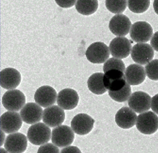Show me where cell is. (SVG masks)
<instances>
[{
    "label": "cell",
    "instance_id": "12",
    "mask_svg": "<svg viewBox=\"0 0 158 153\" xmlns=\"http://www.w3.org/2000/svg\"><path fill=\"white\" fill-rule=\"evenodd\" d=\"M131 22L127 16L117 14L114 16L110 20L109 27L111 32L116 36H126L131 29Z\"/></svg>",
    "mask_w": 158,
    "mask_h": 153
},
{
    "label": "cell",
    "instance_id": "2",
    "mask_svg": "<svg viewBox=\"0 0 158 153\" xmlns=\"http://www.w3.org/2000/svg\"><path fill=\"white\" fill-rule=\"evenodd\" d=\"M136 126L143 134H152L158 130V116L151 111L142 112L138 116Z\"/></svg>",
    "mask_w": 158,
    "mask_h": 153
},
{
    "label": "cell",
    "instance_id": "1",
    "mask_svg": "<svg viewBox=\"0 0 158 153\" xmlns=\"http://www.w3.org/2000/svg\"><path fill=\"white\" fill-rule=\"evenodd\" d=\"M51 130L43 123H38L28 129L27 137L29 142L35 145H41L48 142L51 139Z\"/></svg>",
    "mask_w": 158,
    "mask_h": 153
},
{
    "label": "cell",
    "instance_id": "13",
    "mask_svg": "<svg viewBox=\"0 0 158 153\" xmlns=\"http://www.w3.org/2000/svg\"><path fill=\"white\" fill-rule=\"evenodd\" d=\"M27 147V139L23 134L14 133L8 135L4 147L9 153H23Z\"/></svg>",
    "mask_w": 158,
    "mask_h": 153
},
{
    "label": "cell",
    "instance_id": "26",
    "mask_svg": "<svg viewBox=\"0 0 158 153\" xmlns=\"http://www.w3.org/2000/svg\"><path fill=\"white\" fill-rule=\"evenodd\" d=\"M127 4V0H105L106 8L113 14H122L126 9Z\"/></svg>",
    "mask_w": 158,
    "mask_h": 153
},
{
    "label": "cell",
    "instance_id": "15",
    "mask_svg": "<svg viewBox=\"0 0 158 153\" xmlns=\"http://www.w3.org/2000/svg\"><path fill=\"white\" fill-rule=\"evenodd\" d=\"M42 119L45 124L49 127L60 126L64 121L65 112L59 106H51L44 110Z\"/></svg>",
    "mask_w": 158,
    "mask_h": 153
},
{
    "label": "cell",
    "instance_id": "28",
    "mask_svg": "<svg viewBox=\"0 0 158 153\" xmlns=\"http://www.w3.org/2000/svg\"><path fill=\"white\" fill-rule=\"evenodd\" d=\"M147 76L151 80L158 81V59L152 60L145 66Z\"/></svg>",
    "mask_w": 158,
    "mask_h": 153
},
{
    "label": "cell",
    "instance_id": "21",
    "mask_svg": "<svg viewBox=\"0 0 158 153\" xmlns=\"http://www.w3.org/2000/svg\"><path fill=\"white\" fill-rule=\"evenodd\" d=\"M21 81V74L15 68H5L1 72V85L3 88H15L20 84Z\"/></svg>",
    "mask_w": 158,
    "mask_h": 153
},
{
    "label": "cell",
    "instance_id": "14",
    "mask_svg": "<svg viewBox=\"0 0 158 153\" xmlns=\"http://www.w3.org/2000/svg\"><path fill=\"white\" fill-rule=\"evenodd\" d=\"M95 120L85 113L76 115L71 121V127L73 131L79 135L89 133L94 127Z\"/></svg>",
    "mask_w": 158,
    "mask_h": 153
},
{
    "label": "cell",
    "instance_id": "9",
    "mask_svg": "<svg viewBox=\"0 0 158 153\" xmlns=\"http://www.w3.org/2000/svg\"><path fill=\"white\" fill-rule=\"evenodd\" d=\"M151 97L146 92L136 91L131 94L128 100V106L139 113L148 111L151 108Z\"/></svg>",
    "mask_w": 158,
    "mask_h": 153
},
{
    "label": "cell",
    "instance_id": "4",
    "mask_svg": "<svg viewBox=\"0 0 158 153\" xmlns=\"http://www.w3.org/2000/svg\"><path fill=\"white\" fill-rule=\"evenodd\" d=\"M25 102V96L19 89L8 90L2 98L3 107L10 111H18L23 108Z\"/></svg>",
    "mask_w": 158,
    "mask_h": 153
},
{
    "label": "cell",
    "instance_id": "32",
    "mask_svg": "<svg viewBox=\"0 0 158 153\" xmlns=\"http://www.w3.org/2000/svg\"><path fill=\"white\" fill-rule=\"evenodd\" d=\"M151 108L154 113L158 115V94L153 96L152 98Z\"/></svg>",
    "mask_w": 158,
    "mask_h": 153
},
{
    "label": "cell",
    "instance_id": "33",
    "mask_svg": "<svg viewBox=\"0 0 158 153\" xmlns=\"http://www.w3.org/2000/svg\"><path fill=\"white\" fill-rule=\"evenodd\" d=\"M150 43L153 49L158 52V31L155 32L152 37Z\"/></svg>",
    "mask_w": 158,
    "mask_h": 153
},
{
    "label": "cell",
    "instance_id": "17",
    "mask_svg": "<svg viewBox=\"0 0 158 153\" xmlns=\"http://www.w3.org/2000/svg\"><path fill=\"white\" fill-rule=\"evenodd\" d=\"M57 92L53 88L50 86H43L36 91L35 101L40 106L47 108L55 103L57 99Z\"/></svg>",
    "mask_w": 158,
    "mask_h": 153
},
{
    "label": "cell",
    "instance_id": "24",
    "mask_svg": "<svg viewBox=\"0 0 158 153\" xmlns=\"http://www.w3.org/2000/svg\"><path fill=\"white\" fill-rule=\"evenodd\" d=\"M109 96L114 101L118 102H123L129 99L131 95V88L130 85L127 82L125 85L117 91H109Z\"/></svg>",
    "mask_w": 158,
    "mask_h": 153
},
{
    "label": "cell",
    "instance_id": "16",
    "mask_svg": "<svg viewBox=\"0 0 158 153\" xmlns=\"http://www.w3.org/2000/svg\"><path fill=\"white\" fill-rule=\"evenodd\" d=\"M43 110L36 103H27L20 112V115L24 122L32 124L40 121L43 117Z\"/></svg>",
    "mask_w": 158,
    "mask_h": 153
},
{
    "label": "cell",
    "instance_id": "36",
    "mask_svg": "<svg viewBox=\"0 0 158 153\" xmlns=\"http://www.w3.org/2000/svg\"><path fill=\"white\" fill-rule=\"evenodd\" d=\"M1 153H9V152L3 148H1Z\"/></svg>",
    "mask_w": 158,
    "mask_h": 153
},
{
    "label": "cell",
    "instance_id": "27",
    "mask_svg": "<svg viewBox=\"0 0 158 153\" xmlns=\"http://www.w3.org/2000/svg\"><path fill=\"white\" fill-rule=\"evenodd\" d=\"M111 70H118L124 73L125 71V65L121 59L118 58H111L107 60L103 66L104 73Z\"/></svg>",
    "mask_w": 158,
    "mask_h": 153
},
{
    "label": "cell",
    "instance_id": "10",
    "mask_svg": "<svg viewBox=\"0 0 158 153\" xmlns=\"http://www.w3.org/2000/svg\"><path fill=\"white\" fill-rule=\"evenodd\" d=\"M103 83L109 91H117L123 88L127 83L124 72L118 70H111L105 72Z\"/></svg>",
    "mask_w": 158,
    "mask_h": 153
},
{
    "label": "cell",
    "instance_id": "22",
    "mask_svg": "<svg viewBox=\"0 0 158 153\" xmlns=\"http://www.w3.org/2000/svg\"><path fill=\"white\" fill-rule=\"evenodd\" d=\"M103 76L104 74L102 73H95L90 76L88 80L89 89L96 95H102L107 91L103 83Z\"/></svg>",
    "mask_w": 158,
    "mask_h": 153
},
{
    "label": "cell",
    "instance_id": "34",
    "mask_svg": "<svg viewBox=\"0 0 158 153\" xmlns=\"http://www.w3.org/2000/svg\"><path fill=\"white\" fill-rule=\"evenodd\" d=\"M153 7L154 12L158 15V0H154L153 3Z\"/></svg>",
    "mask_w": 158,
    "mask_h": 153
},
{
    "label": "cell",
    "instance_id": "18",
    "mask_svg": "<svg viewBox=\"0 0 158 153\" xmlns=\"http://www.w3.org/2000/svg\"><path fill=\"white\" fill-rule=\"evenodd\" d=\"M79 99L78 94L74 89L64 88L58 94L57 103L63 109L72 110L77 106Z\"/></svg>",
    "mask_w": 158,
    "mask_h": 153
},
{
    "label": "cell",
    "instance_id": "35",
    "mask_svg": "<svg viewBox=\"0 0 158 153\" xmlns=\"http://www.w3.org/2000/svg\"><path fill=\"white\" fill-rule=\"evenodd\" d=\"M4 132L1 130V146H2V145L4 144V141L5 139V135L4 134Z\"/></svg>",
    "mask_w": 158,
    "mask_h": 153
},
{
    "label": "cell",
    "instance_id": "5",
    "mask_svg": "<svg viewBox=\"0 0 158 153\" xmlns=\"http://www.w3.org/2000/svg\"><path fill=\"white\" fill-rule=\"evenodd\" d=\"M153 34L152 27L148 22L138 21L132 25L130 37L137 43H145L151 38Z\"/></svg>",
    "mask_w": 158,
    "mask_h": 153
},
{
    "label": "cell",
    "instance_id": "29",
    "mask_svg": "<svg viewBox=\"0 0 158 153\" xmlns=\"http://www.w3.org/2000/svg\"><path fill=\"white\" fill-rule=\"evenodd\" d=\"M37 153H60V150L54 144L48 143L41 145L39 148Z\"/></svg>",
    "mask_w": 158,
    "mask_h": 153
},
{
    "label": "cell",
    "instance_id": "25",
    "mask_svg": "<svg viewBox=\"0 0 158 153\" xmlns=\"http://www.w3.org/2000/svg\"><path fill=\"white\" fill-rule=\"evenodd\" d=\"M150 4V0H127L129 10L135 14H142L146 12Z\"/></svg>",
    "mask_w": 158,
    "mask_h": 153
},
{
    "label": "cell",
    "instance_id": "20",
    "mask_svg": "<svg viewBox=\"0 0 158 153\" xmlns=\"http://www.w3.org/2000/svg\"><path fill=\"white\" fill-rule=\"evenodd\" d=\"M127 82L130 85H138L146 79V73L144 67L139 64H133L127 66L125 71Z\"/></svg>",
    "mask_w": 158,
    "mask_h": 153
},
{
    "label": "cell",
    "instance_id": "30",
    "mask_svg": "<svg viewBox=\"0 0 158 153\" xmlns=\"http://www.w3.org/2000/svg\"><path fill=\"white\" fill-rule=\"evenodd\" d=\"M56 3L62 8H70L74 5L76 0H55Z\"/></svg>",
    "mask_w": 158,
    "mask_h": 153
},
{
    "label": "cell",
    "instance_id": "6",
    "mask_svg": "<svg viewBox=\"0 0 158 153\" xmlns=\"http://www.w3.org/2000/svg\"><path fill=\"white\" fill-rule=\"evenodd\" d=\"M74 137V132L67 125H60L52 130V141L59 147H65L72 144Z\"/></svg>",
    "mask_w": 158,
    "mask_h": 153
},
{
    "label": "cell",
    "instance_id": "31",
    "mask_svg": "<svg viewBox=\"0 0 158 153\" xmlns=\"http://www.w3.org/2000/svg\"><path fill=\"white\" fill-rule=\"evenodd\" d=\"M60 153H82V152L76 146H70L62 149Z\"/></svg>",
    "mask_w": 158,
    "mask_h": 153
},
{
    "label": "cell",
    "instance_id": "11",
    "mask_svg": "<svg viewBox=\"0 0 158 153\" xmlns=\"http://www.w3.org/2000/svg\"><path fill=\"white\" fill-rule=\"evenodd\" d=\"M22 124L23 121L21 115L15 112H6L1 117V130L6 133L18 131Z\"/></svg>",
    "mask_w": 158,
    "mask_h": 153
},
{
    "label": "cell",
    "instance_id": "3",
    "mask_svg": "<svg viewBox=\"0 0 158 153\" xmlns=\"http://www.w3.org/2000/svg\"><path fill=\"white\" fill-rule=\"evenodd\" d=\"M85 55L87 60L92 63H103L110 57V49L103 42H94L88 48Z\"/></svg>",
    "mask_w": 158,
    "mask_h": 153
},
{
    "label": "cell",
    "instance_id": "8",
    "mask_svg": "<svg viewBox=\"0 0 158 153\" xmlns=\"http://www.w3.org/2000/svg\"><path fill=\"white\" fill-rule=\"evenodd\" d=\"M110 53L114 58L123 59L129 56L132 50L131 42L124 37H117L110 41Z\"/></svg>",
    "mask_w": 158,
    "mask_h": 153
},
{
    "label": "cell",
    "instance_id": "7",
    "mask_svg": "<svg viewBox=\"0 0 158 153\" xmlns=\"http://www.w3.org/2000/svg\"><path fill=\"white\" fill-rule=\"evenodd\" d=\"M154 50L149 44L138 43L134 45L131 50L132 60L140 65H147L154 57Z\"/></svg>",
    "mask_w": 158,
    "mask_h": 153
},
{
    "label": "cell",
    "instance_id": "19",
    "mask_svg": "<svg viewBox=\"0 0 158 153\" xmlns=\"http://www.w3.org/2000/svg\"><path fill=\"white\" fill-rule=\"evenodd\" d=\"M136 114L131 108L123 107L116 112L115 121L120 128L128 129L135 126L136 123Z\"/></svg>",
    "mask_w": 158,
    "mask_h": 153
},
{
    "label": "cell",
    "instance_id": "23",
    "mask_svg": "<svg viewBox=\"0 0 158 153\" xmlns=\"http://www.w3.org/2000/svg\"><path fill=\"white\" fill-rule=\"evenodd\" d=\"M75 7L79 14L90 15L98 10V0H77Z\"/></svg>",
    "mask_w": 158,
    "mask_h": 153
}]
</instances>
